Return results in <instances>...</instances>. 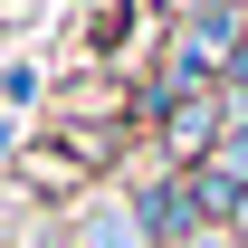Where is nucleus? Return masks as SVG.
I'll return each instance as SVG.
<instances>
[{"label": "nucleus", "mask_w": 248, "mask_h": 248, "mask_svg": "<svg viewBox=\"0 0 248 248\" xmlns=\"http://www.w3.org/2000/svg\"><path fill=\"white\" fill-rule=\"evenodd\" d=\"M219 182H229V191L248 182V134H229V153H219Z\"/></svg>", "instance_id": "4"}, {"label": "nucleus", "mask_w": 248, "mask_h": 248, "mask_svg": "<svg viewBox=\"0 0 248 248\" xmlns=\"http://www.w3.org/2000/svg\"><path fill=\"white\" fill-rule=\"evenodd\" d=\"M172 134H182L172 153H201V134H210V105H182V115H172Z\"/></svg>", "instance_id": "3"}, {"label": "nucleus", "mask_w": 248, "mask_h": 248, "mask_svg": "<svg viewBox=\"0 0 248 248\" xmlns=\"http://www.w3.org/2000/svg\"><path fill=\"white\" fill-rule=\"evenodd\" d=\"M143 229H153V239H182V229H191L182 191H153V201H143Z\"/></svg>", "instance_id": "2"}, {"label": "nucleus", "mask_w": 248, "mask_h": 248, "mask_svg": "<svg viewBox=\"0 0 248 248\" xmlns=\"http://www.w3.org/2000/svg\"><path fill=\"white\" fill-rule=\"evenodd\" d=\"M182 10H201V0H182Z\"/></svg>", "instance_id": "6"}, {"label": "nucleus", "mask_w": 248, "mask_h": 248, "mask_svg": "<svg viewBox=\"0 0 248 248\" xmlns=\"http://www.w3.org/2000/svg\"><path fill=\"white\" fill-rule=\"evenodd\" d=\"M153 239V229H143V219H124V210H95L86 229H77V248H143Z\"/></svg>", "instance_id": "1"}, {"label": "nucleus", "mask_w": 248, "mask_h": 248, "mask_svg": "<svg viewBox=\"0 0 248 248\" xmlns=\"http://www.w3.org/2000/svg\"><path fill=\"white\" fill-rule=\"evenodd\" d=\"M229 229H248V201H239V219H229Z\"/></svg>", "instance_id": "5"}]
</instances>
